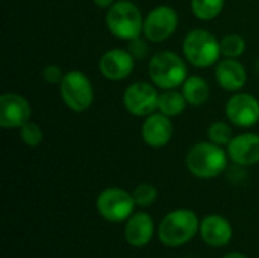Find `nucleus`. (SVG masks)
<instances>
[{
	"instance_id": "f257e3e1",
	"label": "nucleus",
	"mask_w": 259,
	"mask_h": 258,
	"mask_svg": "<svg viewBox=\"0 0 259 258\" xmlns=\"http://www.w3.org/2000/svg\"><path fill=\"white\" fill-rule=\"evenodd\" d=\"M228 151L209 140L191 146L185 157L188 172L199 179H214L220 176L228 169Z\"/></svg>"
},
{
	"instance_id": "f03ea898",
	"label": "nucleus",
	"mask_w": 259,
	"mask_h": 258,
	"mask_svg": "<svg viewBox=\"0 0 259 258\" xmlns=\"http://www.w3.org/2000/svg\"><path fill=\"white\" fill-rule=\"evenodd\" d=\"M200 230V220L193 210L178 208L164 216L158 227V239L167 248H181L190 243Z\"/></svg>"
},
{
	"instance_id": "7ed1b4c3",
	"label": "nucleus",
	"mask_w": 259,
	"mask_h": 258,
	"mask_svg": "<svg viewBox=\"0 0 259 258\" xmlns=\"http://www.w3.org/2000/svg\"><path fill=\"white\" fill-rule=\"evenodd\" d=\"M147 71L152 84L159 90H175L182 87L188 78L185 58L173 50L156 52L149 61Z\"/></svg>"
},
{
	"instance_id": "20e7f679",
	"label": "nucleus",
	"mask_w": 259,
	"mask_h": 258,
	"mask_svg": "<svg viewBox=\"0 0 259 258\" xmlns=\"http://www.w3.org/2000/svg\"><path fill=\"white\" fill-rule=\"evenodd\" d=\"M105 24L111 35L118 40L132 41L143 36L144 17L141 9L131 0H117L106 9Z\"/></svg>"
},
{
	"instance_id": "39448f33",
	"label": "nucleus",
	"mask_w": 259,
	"mask_h": 258,
	"mask_svg": "<svg viewBox=\"0 0 259 258\" xmlns=\"http://www.w3.org/2000/svg\"><path fill=\"white\" fill-rule=\"evenodd\" d=\"M182 53L187 62L196 68H208L220 61V40L206 29L190 30L182 41Z\"/></svg>"
},
{
	"instance_id": "423d86ee",
	"label": "nucleus",
	"mask_w": 259,
	"mask_h": 258,
	"mask_svg": "<svg viewBox=\"0 0 259 258\" xmlns=\"http://www.w3.org/2000/svg\"><path fill=\"white\" fill-rule=\"evenodd\" d=\"M58 87L64 105L73 113H85L94 102L93 84L80 70L67 71Z\"/></svg>"
},
{
	"instance_id": "0eeeda50",
	"label": "nucleus",
	"mask_w": 259,
	"mask_h": 258,
	"mask_svg": "<svg viewBox=\"0 0 259 258\" xmlns=\"http://www.w3.org/2000/svg\"><path fill=\"white\" fill-rule=\"evenodd\" d=\"M135 205L132 193L121 187L103 189L96 199L97 213L111 224L126 222L135 213Z\"/></svg>"
},
{
	"instance_id": "6e6552de",
	"label": "nucleus",
	"mask_w": 259,
	"mask_h": 258,
	"mask_svg": "<svg viewBox=\"0 0 259 258\" xmlns=\"http://www.w3.org/2000/svg\"><path fill=\"white\" fill-rule=\"evenodd\" d=\"M179 15L178 11L168 5L155 6L144 17L143 36L149 43H164L178 29Z\"/></svg>"
},
{
	"instance_id": "1a4fd4ad",
	"label": "nucleus",
	"mask_w": 259,
	"mask_h": 258,
	"mask_svg": "<svg viewBox=\"0 0 259 258\" xmlns=\"http://www.w3.org/2000/svg\"><path fill=\"white\" fill-rule=\"evenodd\" d=\"M159 88L150 82L137 81L126 87L123 93V105L126 111L135 117H147L158 111Z\"/></svg>"
},
{
	"instance_id": "9d476101",
	"label": "nucleus",
	"mask_w": 259,
	"mask_h": 258,
	"mask_svg": "<svg viewBox=\"0 0 259 258\" xmlns=\"http://www.w3.org/2000/svg\"><path fill=\"white\" fill-rule=\"evenodd\" d=\"M229 123L238 128H252L259 123V100L250 93H234L225 105Z\"/></svg>"
},
{
	"instance_id": "9b49d317",
	"label": "nucleus",
	"mask_w": 259,
	"mask_h": 258,
	"mask_svg": "<svg viewBox=\"0 0 259 258\" xmlns=\"http://www.w3.org/2000/svg\"><path fill=\"white\" fill-rule=\"evenodd\" d=\"M32 117L29 100L17 93H3L0 96V128L20 129Z\"/></svg>"
},
{
	"instance_id": "f8f14e48",
	"label": "nucleus",
	"mask_w": 259,
	"mask_h": 258,
	"mask_svg": "<svg viewBox=\"0 0 259 258\" xmlns=\"http://www.w3.org/2000/svg\"><path fill=\"white\" fill-rule=\"evenodd\" d=\"M135 68V58L129 50L124 49H109L99 59L100 75L108 81H123L132 75Z\"/></svg>"
},
{
	"instance_id": "ddd939ff",
	"label": "nucleus",
	"mask_w": 259,
	"mask_h": 258,
	"mask_svg": "<svg viewBox=\"0 0 259 258\" xmlns=\"http://www.w3.org/2000/svg\"><path fill=\"white\" fill-rule=\"evenodd\" d=\"M141 138L152 149L165 148L173 138V123L171 117L155 111L144 117L141 125Z\"/></svg>"
},
{
	"instance_id": "4468645a",
	"label": "nucleus",
	"mask_w": 259,
	"mask_h": 258,
	"mask_svg": "<svg viewBox=\"0 0 259 258\" xmlns=\"http://www.w3.org/2000/svg\"><path fill=\"white\" fill-rule=\"evenodd\" d=\"M229 160L240 167H250L259 163V135L253 132H244L234 135L226 146Z\"/></svg>"
},
{
	"instance_id": "2eb2a0df",
	"label": "nucleus",
	"mask_w": 259,
	"mask_h": 258,
	"mask_svg": "<svg viewBox=\"0 0 259 258\" xmlns=\"http://www.w3.org/2000/svg\"><path fill=\"white\" fill-rule=\"evenodd\" d=\"M200 239L211 248L226 246L234 236V228L231 222L220 214H209L200 220L199 230Z\"/></svg>"
},
{
	"instance_id": "dca6fc26",
	"label": "nucleus",
	"mask_w": 259,
	"mask_h": 258,
	"mask_svg": "<svg viewBox=\"0 0 259 258\" xmlns=\"http://www.w3.org/2000/svg\"><path fill=\"white\" fill-rule=\"evenodd\" d=\"M215 81L229 93H238L247 82L246 67L235 58H223L215 64Z\"/></svg>"
},
{
	"instance_id": "f3484780",
	"label": "nucleus",
	"mask_w": 259,
	"mask_h": 258,
	"mask_svg": "<svg viewBox=\"0 0 259 258\" xmlns=\"http://www.w3.org/2000/svg\"><path fill=\"white\" fill-rule=\"evenodd\" d=\"M155 236V222L144 211L134 213L124 225V239L132 248H144Z\"/></svg>"
},
{
	"instance_id": "a211bd4d",
	"label": "nucleus",
	"mask_w": 259,
	"mask_h": 258,
	"mask_svg": "<svg viewBox=\"0 0 259 258\" xmlns=\"http://www.w3.org/2000/svg\"><path fill=\"white\" fill-rule=\"evenodd\" d=\"M181 91L190 106H202L209 99V85L206 79L199 75L188 76Z\"/></svg>"
},
{
	"instance_id": "6ab92c4d",
	"label": "nucleus",
	"mask_w": 259,
	"mask_h": 258,
	"mask_svg": "<svg viewBox=\"0 0 259 258\" xmlns=\"http://www.w3.org/2000/svg\"><path fill=\"white\" fill-rule=\"evenodd\" d=\"M187 100L182 94V91L175 90H161L159 99H158V111L168 116V117H176L182 114L187 108Z\"/></svg>"
},
{
	"instance_id": "aec40b11",
	"label": "nucleus",
	"mask_w": 259,
	"mask_h": 258,
	"mask_svg": "<svg viewBox=\"0 0 259 258\" xmlns=\"http://www.w3.org/2000/svg\"><path fill=\"white\" fill-rule=\"evenodd\" d=\"M190 6L196 18L202 21H211L222 14L225 0H191Z\"/></svg>"
},
{
	"instance_id": "412c9836",
	"label": "nucleus",
	"mask_w": 259,
	"mask_h": 258,
	"mask_svg": "<svg viewBox=\"0 0 259 258\" xmlns=\"http://www.w3.org/2000/svg\"><path fill=\"white\" fill-rule=\"evenodd\" d=\"M220 49L223 58L238 59L246 52V40L238 33H228L220 38Z\"/></svg>"
},
{
	"instance_id": "4be33fe9",
	"label": "nucleus",
	"mask_w": 259,
	"mask_h": 258,
	"mask_svg": "<svg viewBox=\"0 0 259 258\" xmlns=\"http://www.w3.org/2000/svg\"><path fill=\"white\" fill-rule=\"evenodd\" d=\"M232 138H234L232 128L228 122L219 120V122H212L209 125V128H208V140L209 141L226 148Z\"/></svg>"
},
{
	"instance_id": "5701e85b",
	"label": "nucleus",
	"mask_w": 259,
	"mask_h": 258,
	"mask_svg": "<svg viewBox=\"0 0 259 258\" xmlns=\"http://www.w3.org/2000/svg\"><path fill=\"white\" fill-rule=\"evenodd\" d=\"M18 135H20V140L29 148H38L44 140V132L41 126L32 120H29L18 129Z\"/></svg>"
},
{
	"instance_id": "b1692460",
	"label": "nucleus",
	"mask_w": 259,
	"mask_h": 258,
	"mask_svg": "<svg viewBox=\"0 0 259 258\" xmlns=\"http://www.w3.org/2000/svg\"><path fill=\"white\" fill-rule=\"evenodd\" d=\"M132 196H134V201L138 207H150L155 204V201L158 199V189L153 186V184H149V182H141L138 184L134 192H132Z\"/></svg>"
},
{
	"instance_id": "393cba45",
	"label": "nucleus",
	"mask_w": 259,
	"mask_h": 258,
	"mask_svg": "<svg viewBox=\"0 0 259 258\" xmlns=\"http://www.w3.org/2000/svg\"><path fill=\"white\" fill-rule=\"evenodd\" d=\"M129 46H127V50L132 53V56L135 59H144L147 55H149V41L144 38V36H138L132 41H127Z\"/></svg>"
},
{
	"instance_id": "a878e982",
	"label": "nucleus",
	"mask_w": 259,
	"mask_h": 258,
	"mask_svg": "<svg viewBox=\"0 0 259 258\" xmlns=\"http://www.w3.org/2000/svg\"><path fill=\"white\" fill-rule=\"evenodd\" d=\"M64 71L59 65L56 64H49L42 68V79L47 82V84H52V85H59L62 78H64Z\"/></svg>"
},
{
	"instance_id": "bb28decb",
	"label": "nucleus",
	"mask_w": 259,
	"mask_h": 258,
	"mask_svg": "<svg viewBox=\"0 0 259 258\" xmlns=\"http://www.w3.org/2000/svg\"><path fill=\"white\" fill-rule=\"evenodd\" d=\"M97 8H103V9H108L111 5H114L117 0H91Z\"/></svg>"
},
{
	"instance_id": "cd10ccee",
	"label": "nucleus",
	"mask_w": 259,
	"mask_h": 258,
	"mask_svg": "<svg viewBox=\"0 0 259 258\" xmlns=\"http://www.w3.org/2000/svg\"><path fill=\"white\" fill-rule=\"evenodd\" d=\"M223 258H247L244 254L241 252H228L226 255H223Z\"/></svg>"
}]
</instances>
